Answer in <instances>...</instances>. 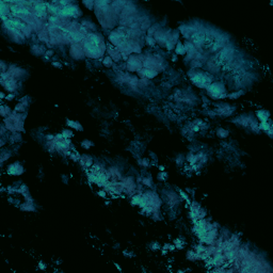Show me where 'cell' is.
<instances>
[{
  "instance_id": "cell-1",
  "label": "cell",
  "mask_w": 273,
  "mask_h": 273,
  "mask_svg": "<svg viewBox=\"0 0 273 273\" xmlns=\"http://www.w3.org/2000/svg\"><path fill=\"white\" fill-rule=\"evenodd\" d=\"M83 50L84 55L90 57V58H99L100 56L104 55L105 52V44L103 45H97V44L91 42L90 40H85L83 43Z\"/></svg>"
},
{
  "instance_id": "cell-2",
  "label": "cell",
  "mask_w": 273,
  "mask_h": 273,
  "mask_svg": "<svg viewBox=\"0 0 273 273\" xmlns=\"http://www.w3.org/2000/svg\"><path fill=\"white\" fill-rule=\"evenodd\" d=\"M190 78L192 80L195 85L203 89V87H207L210 83H212V78L211 76L207 75L206 73H202V72H194L190 73Z\"/></svg>"
},
{
  "instance_id": "cell-3",
  "label": "cell",
  "mask_w": 273,
  "mask_h": 273,
  "mask_svg": "<svg viewBox=\"0 0 273 273\" xmlns=\"http://www.w3.org/2000/svg\"><path fill=\"white\" fill-rule=\"evenodd\" d=\"M206 89H207V92H208V94H209V96L212 97V98H214V99H220V98L226 97V95L224 94L225 89H224L223 84H221L219 82L210 83Z\"/></svg>"
},
{
  "instance_id": "cell-4",
  "label": "cell",
  "mask_w": 273,
  "mask_h": 273,
  "mask_svg": "<svg viewBox=\"0 0 273 273\" xmlns=\"http://www.w3.org/2000/svg\"><path fill=\"white\" fill-rule=\"evenodd\" d=\"M191 39H192V43H193L194 46L201 47L204 44L205 40H206V32H205L204 30L200 29V30H197V31L192 33Z\"/></svg>"
},
{
  "instance_id": "cell-5",
  "label": "cell",
  "mask_w": 273,
  "mask_h": 273,
  "mask_svg": "<svg viewBox=\"0 0 273 273\" xmlns=\"http://www.w3.org/2000/svg\"><path fill=\"white\" fill-rule=\"evenodd\" d=\"M142 60H139L137 57H130L129 60H128L127 63V68L131 70V72H136V70H141L143 64H142Z\"/></svg>"
},
{
  "instance_id": "cell-6",
  "label": "cell",
  "mask_w": 273,
  "mask_h": 273,
  "mask_svg": "<svg viewBox=\"0 0 273 273\" xmlns=\"http://www.w3.org/2000/svg\"><path fill=\"white\" fill-rule=\"evenodd\" d=\"M77 12H78V8L75 5H67V6H62L60 8L59 15L63 16V17H68V16H76Z\"/></svg>"
},
{
  "instance_id": "cell-7",
  "label": "cell",
  "mask_w": 273,
  "mask_h": 273,
  "mask_svg": "<svg viewBox=\"0 0 273 273\" xmlns=\"http://www.w3.org/2000/svg\"><path fill=\"white\" fill-rule=\"evenodd\" d=\"M70 55H72L74 58L76 59H80L82 58L84 55V50H83V44H73L72 47H70Z\"/></svg>"
},
{
  "instance_id": "cell-8",
  "label": "cell",
  "mask_w": 273,
  "mask_h": 273,
  "mask_svg": "<svg viewBox=\"0 0 273 273\" xmlns=\"http://www.w3.org/2000/svg\"><path fill=\"white\" fill-rule=\"evenodd\" d=\"M10 10L13 12V14L17 15V16H30V15H31L29 9L28 8H23V6L12 5V6H10Z\"/></svg>"
},
{
  "instance_id": "cell-9",
  "label": "cell",
  "mask_w": 273,
  "mask_h": 273,
  "mask_svg": "<svg viewBox=\"0 0 273 273\" xmlns=\"http://www.w3.org/2000/svg\"><path fill=\"white\" fill-rule=\"evenodd\" d=\"M34 12H35V14L38 15V16H43V15H45V13L47 11V4H45V3H41V2H39V3H35L34 4Z\"/></svg>"
},
{
  "instance_id": "cell-10",
  "label": "cell",
  "mask_w": 273,
  "mask_h": 273,
  "mask_svg": "<svg viewBox=\"0 0 273 273\" xmlns=\"http://www.w3.org/2000/svg\"><path fill=\"white\" fill-rule=\"evenodd\" d=\"M22 172H23V168L18 163H13L8 168V173L12 175H21Z\"/></svg>"
},
{
  "instance_id": "cell-11",
  "label": "cell",
  "mask_w": 273,
  "mask_h": 273,
  "mask_svg": "<svg viewBox=\"0 0 273 273\" xmlns=\"http://www.w3.org/2000/svg\"><path fill=\"white\" fill-rule=\"evenodd\" d=\"M230 50H231V47H230V46H225L224 48H222L221 51L217 55V59H218L220 62L225 61L227 57L230 56Z\"/></svg>"
},
{
  "instance_id": "cell-12",
  "label": "cell",
  "mask_w": 273,
  "mask_h": 273,
  "mask_svg": "<svg viewBox=\"0 0 273 273\" xmlns=\"http://www.w3.org/2000/svg\"><path fill=\"white\" fill-rule=\"evenodd\" d=\"M139 74L142 76V78H146V79H151L154 78L155 76L157 75V72H155L153 69H148V68H143L141 69Z\"/></svg>"
},
{
  "instance_id": "cell-13",
  "label": "cell",
  "mask_w": 273,
  "mask_h": 273,
  "mask_svg": "<svg viewBox=\"0 0 273 273\" xmlns=\"http://www.w3.org/2000/svg\"><path fill=\"white\" fill-rule=\"evenodd\" d=\"M223 39H224V36L223 35H220L217 40H215V42L213 43V45H212V47H211V51H215V50H218L219 48L223 47V45H224Z\"/></svg>"
},
{
  "instance_id": "cell-14",
  "label": "cell",
  "mask_w": 273,
  "mask_h": 273,
  "mask_svg": "<svg viewBox=\"0 0 273 273\" xmlns=\"http://www.w3.org/2000/svg\"><path fill=\"white\" fill-rule=\"evenodd\" d=\"M252 119L250 116H242V117H240V119H238L237 121H234L235 123H239L240 124V125H242V126H244V127H247L248 125H250V123L252 122Z\"/></svg>"
},
{
  "instance_id": "cell-15",
  "label": "cell",
  "mask_w": 273,
  "mask_h": 273,
  "mask_svg": "<svg viewBox=\"0 0 273 273\" xmlns=\"http://www.w3.org/2000/svg\"><path fill=\"white\" fill-rule=\"evenodd\" d=\"M109 53H110V56H111V59L114 60V61H119V60L121 59V52L120 51H117V50H114V49H109Z\"/></svg>"
},
{
  "instance_id": "cell-16",
  "label": "cell",
  "mask_w": 273,
  "mask_h": 273,
  "mask_svg": "<svg viewBox=\"0 0 273 273\" xmlns=\"http://www.w3.org/2000/svg\"><path fill=\"white\" fill-rule=\"evenodd\" d=\"M257 116L258 119L261 121V122H267L268 117H269V113L267 111H264V110H260L257 112Z\"/></svg>"
},
{
  "instance_id": "cell-17",
  "label": "cell",
  "mask_w": 273,
  "mask_h": 273,
  "mask_svg": "<svg viewBox=\"0 0 273 273\" xmlns=\"http://www.w3.org/2000/svg\"><path fill=\"white\" fill-rule=\"evenodd\" d=\"M218 111H219L218 114H223V115H230V114H231V112H232L231 107H228V106L222 107L221 109H219Z\"/></svg>"
},
{
  "instance_id": "cell-18",
  "label": "cell",
  "mask_w": 273,
  "mask_h": 273,
  "mask_svg": "<svg viewBox=\"0 0 273 273\" xmlns=\"http://www.w3.org/2000/svg\"><path fill=\"white\" fill-rule=\"evenodd\" d=\"M185 47V50H186V52L188 53H194V52H196L195 51V46L193 45L192 43H186L184 45Z\"/></svg>"
},
{
  "instance_id": "cell-19",
  "label": "cell",
  "mask_w": 273,
  "mask_h": 273,
  "mask_svg": "<svg viewBox=\"0 0 273 273\" xmlns=\"http://www.w3.org/2000/svg\"><path fill=\"white\" fill-rule=\"evenodd\" d=\"M66 125L68 127H70V128H75V129H77V130H82L81 125H80L79 123H77V122H74V121H67Z\"/></svg>"
},
{
  "instance_id": "cell-20",
  "label": "cell",
  "mask_w": 273,
  "mask_h": 273,
  "mask_svg": "<svg viewBox=\"0 0 273 273\" xmlns=\"http://www.w3.org/2000/svg\"><path fill=\"white\" fill-rule=\"evenodd\" d=\"M32 50L36 55H42L44 52V50H45V48H44V46H42V45H34V46H32Z\"/></svg>"
},
{
  "instance_id": "cell-21",
  "label": "cell",
  "mask_w": 273,
  "mask_h": 273,
  "mask_svg": "<svg viewBox=\"0 0 273 273\" xmlns=\"http://www.w3.org/2000/svg\"><path fill=\"white\" fill-rule=\"evenodd\" d=\"M176 53L177 55H185V53H186V50H185V47L183 44H180V43L176 44Z\"/></svg>"
},
{
  "instance_id": "cell-22",
  "label": "cell",
  "mask_w": 273,
  "mask_h": 273,
  "mask_svg": "<svg viewBox=\"0 0 273 273\" xmlns=\"http://www.w3.org/2000/svg\"><path fill=\"white\" fill-rule=\"evenodd\" d=\"M21 208L22 210H26V211H33V210H34V208H33V206H32V203L23 204Z\"/></svg>"
},
{
  "instance_id": "cell-23",
  "label": "cell",
  "mask_w": 273,
  "mask_h": 273,
  "mask_svg": "<svg viewBox=\"0 0 273 273\" xmlns=\"http://www.w3.org/2000/svg\"><path fill=\"white\" fill-rule=\"evenodd\" d=\"M217 134H218V137H220V138H226V137H228V131L224 130V129H219L217 131Z\"/></svg>"
},
{
  "instance_id": "cell-24",
  "label": "cell",
  "mask_w": 273,
  "mask_h": 273,
  "mask_svg": "<svg viewBox=\"0 0 273 273\" xmlns=\"http://www.w3.org/2000/svg\"><path fill=\"white\" fill-rule=\"evenodd\" d=\"M103 64L105 65L106 67H111L112 66V59L110 58V57H107V58L104 59V61H103Z\"/></svg>"
},
{
  "instance_id": "cell-25",
  "label": "cell",
  "mask_w": 273,
  "mask_h": 273,
  "mask_svg": "<svg viewBox=\"0 0 273 273\" xmlns=\"http://www.w3.org/2000/svg\"><path fill=\"white\" fill-rule=\"evenodd\" d=\"M39 39L41 40V41L47 43V44H48V42H49V41H48V34H47L46 32H44V33L42 32L41 34H39Z\"/></svg>"
},
{
  "instance_id": "cell-26",
  "label": "cell",
  "mask_w": 273,
  "mask_h": 273,
  "mask_svg": "<svg viewBox=\"0 0 273 273\" xmlns=\"http://www.w3.org/2000/svg\"><path fill=\"white\" fill-rule=\"evenodd\" d=\"M259 128H260V129H262V130L268 131V130L271 129V126L269 125L267 122H261V124H260V126H259Z\"/></svg>"
},
{
  "instance_id": "cell-27",
  "label": "cell",
  "mask_w": 273,
  "mask_h": 273,
  "mask_svg": "<svg viewBox=\"0 0 273 273\" xmlns=\"http://www.w3.org/2000/svg\"><path fill=\"white\" fill-rule=\"evenodd\" d=\"M0 111H1V115L2 116H6V114L10 113V109H9L8 107H4V106L0 107Z\"/></svg>"
},
{
  "instance_id": "cell-28",
  "label": "cell",
  "mask_w": 273,
  "mask_h": 273,
  "mask_svg": "<svg viewBox=\"0 0 273 273\" xmlns=\"http://www.w3.org/2000/svg\"><path fill=\"white\" fill-rule=\"evenodd\" d=\"M242 94H243V91H239V92H236V93H232V94H230V95H227L231 99H235V98H237V97L239 96H241Z\"/></svg>"
},
{
  "instance_id": "cell-29",
  "label": "cell",
  "mask_w": 273,
  "mask_h": 273,
  "mask_svg": "<svg viewBox=\"0 0 273 273\" xmlns=\"http://www.w3.org/2000/svg\"><path fill=\"white\" fill-rule=\"evenodd\" d=\"M145 41H146V44H147V45H149V46H154V45H155V43H156V41H155V39H154V38H151V36H146Z\"/></svg>"
},
{
  "instance_id": "cell-30",
  "label": "cell",
  "mask_w": 273,
  "mask_h": 273,
  "mask_svg": "<svg viewBox=\"0 0 273 273\" xmlns=\"http://www.w3.org/2000/svg\"><path fill=\"white\" fill-rule=\"evenodd\" d=\"M62 136H63V138L64 139H68V138H70V137H73V132L70 130H64L63 132H62Z\"/></svg>"
},
{
  "instance_id": "cell-31",
  "label": "cell",
  "mask_w": 273,
  "mask_h": 273,
  "mask_svg": "<svg viewBox=\"0 0 273 273\" xmlns=\"http://www.w3.org/2000/svg\"><path fill=\"white\" fill-rule=\"evenodd\" d=\"M156 30H157V27H150L149 29H148V32H147V36H151L153 38L154 34H155V32H156Z\"/></svg>"
},
{
  "instance_id": "cell-32",
  "label": "cell",
  "mask_w": 273,
  "mask_h": 273,
  "mask_svg": "<svg viewBox=\"0 0 273 273\" xmlns=\"http://www.w3.org/2000/svg\"><path fill=\"white\" fill-rule=\"evenodd\" d=\"M15 111L16 112H17V111L18 112H23V111H25V106H23L21 103H19L18 105L15 107Z\"/></svg>"
},
{
  "instance_id": "cell-33",
  "label": "cell",
  "mask_w": 273,
  "mask_h": 273,
  "mask_svg": "<svg viewBox=\"0 0 273 273\" xmlns=\"http://www.w3.org/2000/svg\"><path fill=\"white\" fill-rule=\"evenodd\" d=\"M250 126L252 127V130H254V131H258L259 130V126L257 125V123L255 122V121H252V122L250 123Z\"/></svg>"
},
{
  "instance_id": "cell-34",
  "label": "cell",
  "mask_w": 273,
  "mask_h": 273,
  "mask_svg": "<svg viewBox=\"0 0 273 273\" xmlns=\"http://www.w3.org/2000/svg\"><path fill=\"white\" fill-rule=\"evenodd\" d=\"M92 145H93V143L90 142V141H83V142H82V146H83L84 148H89V147H91Z\"/></svg>"
},
{
  "instance_id": "cell-35",
  "label": "cell",
  "mask_w": 273,
  "mask_h": 273,
  "mask_svg": "<svg viewBox=\"0 0 273 273\" xmlns=\"http://www.w3.org/2000/svg\"><path fill=\"white\" fill-rule=\"evenodd\" d=\"M16 192H18V193H22V194H25L26 193V191H27V187L25 186V185H22V186L21 187V189H18V190H15Z\"/></svg>"
},
{
  "instance_id": "cell-36",
  "label": "cell",
  "mask_w": 273,
  "mask_h": 273,
  "mask_svg": "<svg viewBox=\"0 0 273 273\" xmlns=\"http://www.w3.org/2000/svg\"><path fill=\"white\" fill-rule=\"evenodd\" d=\"M205 249L206 248H203L202 245H198V247H195V250H196L197 252V254H201V253H203L205 251Z\"/></svg>"
},
{
  "instance_id": "cell-37",
  "label": "cell",
  "mask_w": 273,
  "mask_h": 273,
  "mask_svg": "<svg viewBox=\"0 0 273 273\" xmlns=\"http://www.w3.org/2000/svg\"><path fill=\"white\" fill-rule=\"evenodd\" d=\"M195 66L201 67L202 66V63L198 62V60H193V61H192V67H195Z\"/></svg>"
},
{
  "instance_id": "cell-38",
  "label": "cell",
  "mask_w": 273,
  "mask_h": 273,
  "mask_svg": "<svg viewBox=\"0 0 273 273\" xmlns=\"http://www.w3.org/2000/svg\"><path fill=\"white\" fill-rule=\"evenodd\" d=\"M143 184L146 185V186H148V187H150V179H148V178H144Z\"/></svg>"
},
{
  "instance_id": "cell-39",
  "label": "cell",
  "mask_w": 273,
  "mask_h": 273,
  "mask_svg": "<svg viewBox=\"0 0 273 273\" xmlns=\"http://www.w3.org/2000/svg\"><path fill=\"white\" fill-rule=\"evenodd\" d=\"M179 193H180V195H181V196H183V198H185V200H186V201L188 202V203H190V202H189V198H188V196H187V195H186V194H185V193H184V192H183V191H180V192H179Z\"/></svg>"
},
{
  "instance_id": "cell-40",
  "label": "cell",
  "mask_w": 273,
  "mask_h": 273,
  "mask_svg": "<svg viewBox=\"0 0 273 273\" xmlns=\"http://www.w3.org/2000/svg\"><path fill=\"white\" fill-rule=\"evenodd\" d=\"M194 55H195V52H194V53H188L186 60H192V59L194 58Z\"/></svg>"
},
{
  "instance_id": "cell-41",
  "label": "cell",
  "mask_w": 273,
  "mask_h": 273,
  "mask_svg": "<svg viewBox=\"0 0 273 273\" xmlns=\"http://www.w3.org/2000/svg\"><path fill=\"white\" fill-rule=\"evenodd\" d=\"M19 139H21V136H19V134H14V136H12V138H11L12 141H14V140H19Z\"/></svg>"
},
{
  "instance_id": "cell-42",
  "label": "cell",
  "mask_w": 273,
  "mask_h": 273,
  "mask_svg": "<svg viewBox=\"0 0 273 273\" xmlns=\"http://www.w3.org/2000/svg\"><path fill=\"white\" fill-rule=\"evenodd\" d=\"M84 4H86V5H89V9H92V5L94 4V2L93 1H91V2H87V1H83Z\"/></svg>"
},
{
  "instance_id": "cell-43",
  "label": "cell",
  "mask_w": 273,
  "mask_h": 273,
  "mask_svg": "<svg viewBox=\"0 0 273 273\" xmlns=\"http://www.w3.org/2000/svg\"><path fill=\"white\" fill-rule=\"evenodd\" d=\"M82 25H87V26H86L87 28H90V29H94L93 25H92V23H90V22H85V21H83V22H82Z\"/></svg>"
},
{
  "instance_id": "cell-44",
  "label": "cell",
  "mask_w": 273,
  "mask_h": 273,
  "mask_svg": "<svg viewBox=\"0 0 273 273\" xmlns=\"http://www.w3.org/2000/svg\"><path fill=\"white\" fill-rule=\"evenodd\" d=\"M52 55H53V51H52L51 49H49V50H47V52H46V56H45V57H46V58H48L49 56H52Z\"/></svg>"
},
{
  "instance_id": "cell-45",
  "label": "cell",
  "mask_w": 273,
  "mask_h": 273,
  "mask_svg": "<svg viewBox=\"0 0 273 273\" xmlns=\"http://www.w3.org/2000/svg\"><path fill=\"white\" fill-rule=\"evenodd\" d=\"M9 157H10V155H9V154H6V155H3V156H2V158H1V162H3V161H4V160H6V159H8Z\"/></svg>"
},
{
  "instance_id": "cell-46",
  "label": "cell",
  "mask_w": 273,
  "mask_h": 273,
  "mask_svg": "<svg viewBox=\"0 0 273 273\" xmlns=\"http://www.w3.org/2000/svg\"><path fill=\"white\" fill-rule=\"evenodd\" d=\"M5 98H6V99H9V100L13 99V98H14V94H9V95H6V96H5Z\"/></svg>"
},
{
  "instance_id": "cell-47",
  "label": "cell",
  "mask_w": 273,
  "mask_h": 273,
  "mask_svg": "<svg viewBox=\"0 0 273 273\" xmlns=\"http://www.w3.org/2000/svg\"><path fill=\"white\" fill-rule=\"evenodd\" d=\"M1 67H2V73H5V70H6V66H5V64L1 62Z\"/></svg>"
},
{
  "instance_id": "cell-48",
  "label": "cell",
  "mask_w": 273,
  "mask_h": 273,
  "mask_svg": "<svg viewBox=\"0 0 273 273\" xmlns=\"http://www.w3.org/2000/svg\"><path fill=\"white\" fill-rule=\"evenodd\" d=\"M21 102H22L21 104H22L23 106H27V105H28V104H27V98H26V97H23L22 99H21Z\"/></svg>"
},
{
  "instance_id": "cell-49",
  "label": "cell",
  "mask_w": 273,
  "mask_h": 273,
  "mask_svg": "<svg viewBox=\"0 0 273 273\" xmlns=\"http://www.w3.org/2000/svg\"><path fill=\"white\" fill-rule=\"evenodd\" d=\"M140 82H141V83H143V84H147V83H148L147 79H145V78H142V79L140 80Z\"/></svg>"
},
{
  "instance_id": "cell-50",
  "label": "cell",
  "mask_w": 273,
  "mask_h": 273,
  "mask_svg": "<svg viewBox=\"0 0 273 273\" xmlns=\"http://www.w3.org/2000/svg\"><path fill=\"white\" fill-rule=\"evenodd\" d=\"M39 268L40 269H45V265H44L43 262H40V264H39Z\"/></svg>"
},
{
  "instance_id": "cell-51",
  "label": "cell",
  "mask_w": 273,
  "mask_h": 273,
  "mask_svg": "<svg viewBox=\"0 0 273 273\" xmlns=\"http://www.w3.org/2000/svg\"><path fill=\"white\" fill-rule=\"evenodd\" d=\"M52 65H53V66H57V67H61V64L58 63V62H53Z\"/></svg>"
},
{
  "instance_id": "cell-52",
  "label": "cell",
  "mask_w": 273,
  "mask_h": 273,
  "mask_svg": "<svg viewBox=\"0 0 273 273\" xmlns=\"http://www.w3.org/2000/svg\"><path fill=\"white\" fill-rule=\"evenodd\" d=\"M178 242H180V240H176V241H175V243H178ZM175 248H177V249H183V248H181V245H176Z\"/></svg>"
},
{
  "instance_id": "cell-53",
  "label": "cell",
  "mask_w": 273,
  "mask_h": 273,
  "mask_svg": "<svg viewBox=\"0 0 273 273\" xmlns=\"http://www.w3.org/2000/svg\"><path fill=\"white\" fill-rule=\"evenodd\" d=\"M153 249H154V250H157V249H158V245H157V244H153Z\"/></svg>"
},
{
  "instance_id": "cell-54",
  "label": "cell",
  "mask_w": 273,
  "mask_h": 273,
  "mask_svg": "<svg viewBox=\"0 0 273 273\" xmlns=\"http://www.w3.org/2000/svg\"><path fill=\"white\" fill-rule=\"evenodd\" d=\"M4 133V127H1V134Z\"/></svg>"
}]
</instances>
